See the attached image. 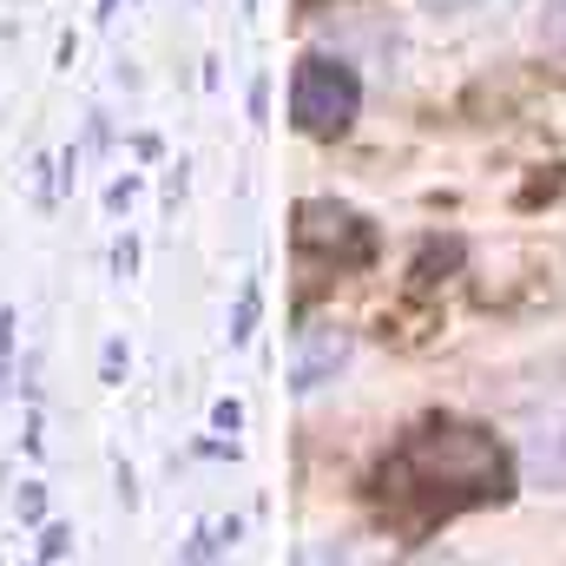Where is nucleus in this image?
Returning a JSON list of instances; mask_svg holds the SVG:
<instances>
[{"instance_id": "1", "label": "nucleus", "mask_w": 566, "mask_h": 566, "mask_svg": "<svg viewBox=\"0 0 566 566\" xmlns=\"http://www.w3.org/2000/svg\"><path fill=\"white\" fill-rule=\"evenodd\" d=\"M382 488H389V501H422V521L454 514V507H481V501L507 494V448L488 428L434 422L402 441Z\"/></svg>"}, {"instance_id": "2", "label": "nucleus", "mask_w": 566, "mask_h": 566, "mask_svg": "<svg viewBox=\"0 0 566 566\" xmlns=\"http://www.w3.org/2000/svg\"><path fill=\"white\" fill-rule=\"evenodd\" d=\"M356 99H363V86H356V73H349L343 60H303L296 80H290V119H296L310 139L343 133V126L356 119Z\"/></svg>"}, {"instance_id": "3", "label": "nucleus", "mask_w": 566, "mask_h": 566, "mask_svg": "<svg viewBox=\"0 0 566 566\" xmlns=\"http://www.w3.org/2000/svg\"><path fill=\"white\" fill-rule=\"evenodd\" d=\"M521 461H527V481H541V488H566V409L527 428V454H521Z\"/></svg>"}, {"instance_id": "4", "label": "nucleus", "mask_w": 566, "mask_h": 566, "mask_svg": "<svg viewBox=\"0 0 566 566\" xmlns=\"http://www.w3.org/2000/svg\"><path fill=\"white\" fill-rule=\"evenodd\" d=\"M547 46H554V53H566V0H554V7H547Z\"/></svg>"}, {"instance_id": "5", "label": "nucleus", "mask_w": 566, "mask_h": 566, "mask_svg": "<svg viewBox=\"0 0 566 566\" xmlns=\"http://www.w3.org/2000/svg\"><path fill=\"white\" fill-rule=\"evenodd\" d=\"M441 7H454V0H441Z\"/></svg>"}]
</instances>
